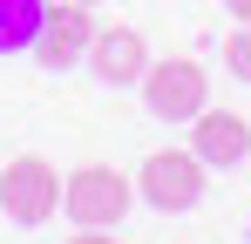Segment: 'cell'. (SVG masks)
<instances>
[{"label": "cell", "mask_w": 251, "mask_h": 244, "mask_svg": "<svg viewBox=\"0 0 251 244\" xmlns=\"http://www.w3.org/2000/svg\"><path fill=\"white\" fill-rule=\"evenodd\" d=\"M190 149H197L210 170H231V163L251 156V122L231 116V109H204V116L190 122Z\"/></svg>", "instance_id": "obj_7"}, {"label": "cell", "mask_w": 251, "mask_h": 244, "mask_svg": "<svg viewBox=\"0 0 251 244\" xmlns=\"http://www.w3.org/2000/svg\"><path fill=\"white\" fill-rule=\"evenodd\" d=\"M0 210L14 217V224H48L54 210H61V183H54V163L48 156H14L0 163Z\"/></svg>", "instance_id": "obj_4"}, {"label": "cell", "mask_w": 251, "mask_h": 244, "mask_svg": "<svg viewBox=\"0 0 251 244\" xmlns=\"http://www.w3.org/2000/svg\"><path fill=\"white\" fill-rule=\"evenodd\" d=\"M75 7H95V0H75Z\"/></svg>", "instance_id": "obj_12"}, {"label": "cell", "mask_w": 251, "mask_h": 244, "mask_svg": "<svg viewBox=\"0 0 251 244\" xmlns=\"http://www.w3.org/2000/svg\"><path fill=\"white\" fill-rule=\"evenodd\" d=\"M129 203H136V183H129L123 170H109V163H88V170H75L61 183V210L82 231H116L129 217Z\"/></svg>", "instance_id": "obj_1"}, {"label": "cell", "mask_w": 251, "mask_h": 244, "mask_svg": "<svg viewBox=\"0 0 251 244\" xmlns=\"http://www.w3.org/2000/svg\"><path fill=\"white\" fill-rule=\"evenodd\" d=\"M231 7V21H251V0H224Z\"/></svg>", "instance_id": "obj_11"}, {"label": "cell", "mask_w": 251, "mask_h": 244, "mask_svg": "<svg viewBox=\"0 0 251 244\" xmlns=\"http://www.w3.org/2000/svg\"><path fill=\"white\" fill-rule=\"evenodd\" d=\"M41 14H48V0H0V54L34 48V34H41Z\"/></svg>", "instance_id": "obj_8"}, {"label": "cell", "mask_w": 251, "mask_h": 244, "mask_svg": "<svg viewBox=\"0 0 251 244\" xmlns=\"http://www.w3.org/2000/svg\"><path fill=\"white\" fill-rule=\"evenodd\" d=\"M88 41H95V14L75 7V0H48L41 34H34V61L41 68H75V61H88Z\"/></svg>", "instance_id": "obj_5"}, {"label": "cell", "mask_w": 251, "mask_h": 244, "mask_svg": "<svg viewBox=\"0 0 251 244\" xmlns=\"http://www.w3.org/2000/svg\"><path fill=\"white\" fill-rule=\"evenodd\" d=\"M143 68H150V41L136 34V27H95V41H88V75L109 81V88H136L143 81Z\"/></svg>", "instance_id": "obj_6"}, {"label": "cell", "mask_w": 251, "mask_h": 244, "mask_svg": "<svg viewBox=\"0 0 251 244\" xmlns=\"http://www.w3.org/2000/svg\"><path fill=\"white\" fill-rule=\"evenodd\" d=\"M224 68L238 81H251V21H238V34L224 41Z\"/></svg>", "instance_id": "obj_9"}, {"label": "cell", "mask_w": 251, "mask_h": 244, "mask_svg": "<svg viewBox=\"0 0 251 244\" xmlns=\"http://www.w3.org/2000/svg\"><path fill=\"white\" fill-rule=\"evenodd\" d=\"M204 170L210 163L197 156V149H156V156H143V170H136V197L150 203V210H197L204 203Z\"/></svg>", "instance_id": "obj_2"}, {"label": "cell", "mask_w": 251, "mask_h": 244, "mask_svg": "<svg viewBox=\"0 0 251 244\" xmlns=\"http://www.w3.org/2000/svg\"><path fill=\"white\" fill-rule=\"evenodd\" d=\"M143 109L156 122H197L210 109V75L197 61H150L143 68Z\"/></svg>", "instance_id": "obj_3"}, {"label": "cell", "mask_w": 251, "mask_h": 244, "mask_svg": "<svg viewBox=\"0 0 251 244\" xmlns=\"http://www.w3.org/2000/svg\"><path fill=\"white\" fill-rule=\"evenodd\" d=\"M68 244H116V238H109V231H75Z\"/></svg>", "instance_id": "obj_10"}]
</instances>
